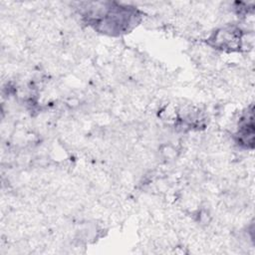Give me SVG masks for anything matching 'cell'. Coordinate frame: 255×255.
Masks as SVG:
<instances>
[{"label": "cell", "instance_id": "1", "mask_svg": "<svg viewBox=\"0 0 255 255\" xmlns=\"http://www.w3.org/2000/svg\"><path fill=\"white\" fill-rule=\"evenodd\" d=\"M89 22L103 32L121 33L128 31L139 17L138 12L127 6L110 4L108 7L89 8Z\"/></svg>", "mask_w": 255, "mask_h": 255}, {"label": "cell", "instance_id": "2", "mask_svg": "<svg viewBox=\"0 0 255 255\" xmlns=\"http://www.w3.org/2000/svg\"><path fill=\"white\" fill-rule=\"evenodd\" d=\"M209 40L212 41L213 45L218 49L234 51L241 47L243 38L240 29L226 27L215 32Z\"/></svg>", "mask_w": 255, "mask_h": 255}]
</instances>
